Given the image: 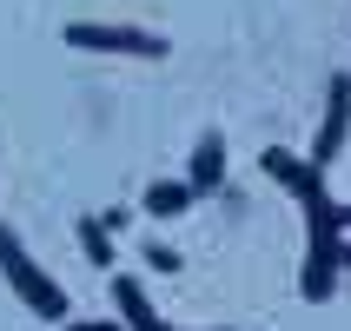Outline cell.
I'll list each match as a JSON object with an SVG mask.
<instances>
[{
  "label": "cell",
  "mask_w": 351,
  "mask_h": 331,
  "mask_svg": "<svg viewBox=\"0 0 351 331\" xmlns=\"http://www.w3.org/2000/svg\"><path fill=\"white\" fill-rule=\"evenodd\" d=\"M0 272H7V285L20 292V305L27 312H40V318H66V292H60L53 278L40 272V258L20 245L7 225H0Z\"/></svg>",
  "instance_id": "6da1fadb"
},
{
  "label": "cell",
  "mask_w": 351,
  "mask_h": 331,
  "mask_svg": "<svg viewBox=\"0 0 351 331\" xmlns=\"http://www.w3.org/2000/svg\"><path fill=\"white\" fill-rule=\"evenodd\" d=\"M66 47H80V53L166 60V40H159V34H139V27H106V20H73V27H66Z\"/></svg>",
  "instance_id": "7a4b0ae2"
},
{
  "label": "cell",
  "mask_w": 351,
  "mask_h": 331,
  "mask_svg": "<svg viewBox=\"0 0 351 331\" xmlns=\"http://www.w3.org/2000/svg\"><path fill=\"white\" fill-rule=\"evenodd\" d=\"M345 139H351V73H332V86H325V126H318V139H312V166L318 173L345 153Z\"/></svg>",
  "instance_id": "3957f363"
},
{
  "label": "cell",
  "mask_w": 351,
  "mask_h": 331,
  "mask_svg": "<svg viewBox=\"0 0 351 331\" xmlns=\"http://www.w3.org/2000/svg\"><path fill=\"white\" fill-rule=\"evenodd\" d=\"M258 173H265V179H278V186H285L298 206H332V199H325V173H318L312 159H298V153H278V146H265Z\"/></svg>",
  "instance_id": "277c9868"
},
{
  "label": "cell",
  "mask_w": 351,
  "mask_h": 331,
  "mask_svg": "<svg viewBox=\"0 0 351 331\" xmlns=\"http://www.w3.org/2000/svg\"><path fill=\"white\" fill-rule=\"evenodd\" d=\"M186 186H193V199H206V193H219V186H226V139H219V133H206V139L193 146Z\"/></svg>",
  "instance_id": "5b68a950"
},
{
  "label": "cell",
  "mask_w": 351,
  "mask_h": 331,
  "mask_svg": "<svg viewBox=\"0 0 351 331\" xmlns=\"http://www.w3.org/2000/svg\"><path fill=\"white\" fill-rule=\"evenodd\" d=\"M113 305H119V318H126L133 331H173L166 318L153 312V298H146V285H139V278H126V272L113 278Z\"/></svg>",
  "instance_id": "8992f818"
},
{
  "label": "cell",
  "mask_w": 351,
  "mask_h": 331,
  "mask_svg": "<svg viewBox=\"0 0 351 331\" xmlns=\"http://www.w3.org/2000/svg\"><path fill=\"white\" fill-rule=\"evenodd\" d=\"M332 292H338V252H305V272H298V298L325 305Z\"/></svg>",
  "instance_id": "52a82bcc"
},
{
  "label": "cell",
  "mask_w": 351,
  "mask_h": 331,
  "mask_svg": "<svg viewBox=\"0 0 351 331\" xmlns=\"http://www.w3.org/2000/svg\"><path fill=\"white\" fill-rule=\"evenodd\" d=\"M186 206H193V186H186V179H153V186H146V212L153 219H173V212H186Z\"/></svg>",
  "instance_id": "ba28073f"
},
{
  "label": "cell",
  "mask_w": 351,
  "mask_h": 331,
  "mask_svg": "<svg viewBox=\"0 0 351 331\" xmlns=\"http://www.w3.org/2000/svg\"><path fill=\"white\" fill-rule=\"evenodd\" d=\"M80 252L93 258V265H113V232L99 219H80Z\"/></svg>",
  "instance_id": "9c48e42d"
},
{
  "label": "cell",
  "mask_w": 351,
  "mask_h": 331,
  "mask_svg": "<svg viewBox=\"0 0 351 331\" xmlns=\"http://www.w3.org/2000/svg\"><path fill=\"white\" fill-rule=\"evenodd\" d=\"M146 258H153L159 272H179V252H173V245H159V238H153V245H146Z\"/></svg>",
  "instance_id": "30bf717a"
},
{
  "label": "cell",
  "mask_w": 351,
  "mask_h": 331,
  "mask_svg": "<svg viewBox=\"0 0 351 331\" xmlns=\"http://www.w3.org/2000/svg\"><path fill=\"white\" fill-rule=\"evenodd\" d=\"M66 331H133L126 318H80V325H66Z\"/></svg>",
  "instance_id": "8fae6325"
},
{
  "label": "cell",
  "mask_w": 351,
  "mask_h": 331,
  "mask_svg": "<svg viewBox=\"0 0 351 331\" xmlns=\"http://www.w3.org/2000/svg\"><path fill=\"white\" fill-rule=\"evenodd\" d=\"M338 272H351V238H345V245H338Z\"/></svg>",
  "instance_id": "7c38bea8"
},
{
  "label": "cell",
  "mask_w": 351,
  "mask_h": 331,
  "mask_svg": "<svg viewBox=\"0 0 351 331\" xmlns=\"http://www.w3.org/2000/svg\"><path fill=\"white\" fill-rule=\"evenodd\" d=\"M332 212H338V225H345V232H351V206H332Z\"/></svg>",
  "instance_id": "4fadbf2b"
},
{
  "label": "cell",
  "mask_w": 351,
  "mask_h": 331,
  "mask_svg": "<svg viewBox=\"0 0 351 331\" xmlns=\"http://www.w3.org/2000/svg\"><path fill=\"white\" fill-rule=\"evenodd\" d=\"M173 331H179V325H173Z\"/></svg>",
  "instance_id": "5bb4252c"
}]
</instances>
